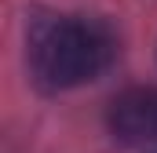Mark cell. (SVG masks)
Instances as JSON below:
<instances>
[{
  "instance_id": "6da1fadb",
  "label": "cell",
  "mask_w": 157,
  "mask_h": 153,
  "mask_svg": "<svg viewBox=\"0 0 157 153\" xmlns=\"http://www.w3.org/2000/svg\"><path fill=\"white\" fill-rule=\"evenodd\" d=\"M117 37L102 18H44L29 33V66L44 88H77L110 69Z\"/></svg>"
},
{
  "instance_id": "7a4b0ae2",
  "label": "cell",
  "mask_w": 157,
  "mask_h": 153,
  "mask_svg": "<svg viewBox=\"0 0 157 153\" xmlns=\"http://www.w3.org/2000/svg\"><path fill=\"white\" fill-rule=\"evenodd\" d=\"M110 135L121 146L157 142V88H128L110 102Z\"/></svg>"
}]
</instances>
